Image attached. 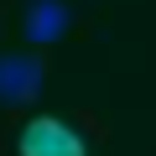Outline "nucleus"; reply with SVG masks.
Listing matches in <instances>:
<instances>
[{
    "label": "nucleus",
    "instance_id": "2",
    "mask_svg": "<svg viewBox=\"0 0 156 156\" xmlns=\"http://www.w3.org/2000/svg\"><path fill=\"white\" fill-rule=\"evenodd\" d=\"M47 83V68L31 52H5L0 57V104H37Z\"/></svg>",
    "mask_w": 156,
    "mask_h": 156
},
{
    "label": "nucleus",
    "instance_id": "3",
    "mask_svg": "<svg viewBox=\"0 0 156 156\" xmlns=\"http://www.w3.org/2000/svg\"><path fill=\"white\" fill-rule=\"evenodd\" d=\"M73 26V11L62 5V0H31V11H26V42L42 47V42H62Z\"/></svg>",
    "mask_w": 156,
    "mask_h": 156
},
{
    "label": "nucleus",
    "instance_id": "1",
    "mask_svg": "<svg viewBox=\"0 0 156 156\" xmlns=\"http://www.w3.org/2000/svg\"><path fill=\"white\" fill-rule=\"evenodd\" d=\"M16 151H21V156H89L83 135H78L68 120H57V115H37V120H26Z\"/></svg>",
    "mask_w": 156,
    "mask_h": 156
}]
</instances>
